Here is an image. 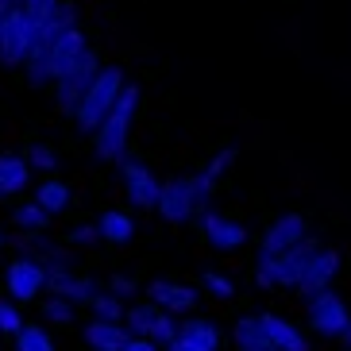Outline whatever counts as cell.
Returning a JSON list of instances; mask_svg holds the SVG:
<instances>
[{"mask_svg": "<svg viewBox=\"0 0 351 351\" xmlns=\"http://www.w3.org/2000/svg\"><path fill=\"white\" fill-rule=\"evenodd\" d=\"M23 324H27V320H23V309H20V305H16V301H8V298H0V332L16 336Z\"/></svg>", "mask_w": 351, "mask_h": 351, "instance_id": "obj_31", "label": "cell"}, {"mask_svg": "<svg viewBox=\"0 0 351 351\" xmlns=\"http://www.w3.org/2000/svg\"><path fill=\"white\" fill-rule=\"evenodd\" d=\"M258 324H263V332L270 336V343L278 351H309V336H305L289 317H282V313L263 309L258 313Z\"/></svg>", "mask_w": 351, "mask_h": 351, "instance_id": "obj_17", "label": "cell"}, {"mask_svg": "<svg viewBox=\"0 0 351 351\" xmlns=\"http://www.w3.org/2000/svg\"><path fill=\"white\" fill-rule=\"evenodd\" d=\"M197 286L205 289V293H213L217 301L236 298V282L228 278L224 270H217V267H201V270H197Z\"/></svg>", "mask_w": 351, "mask_h": 351, "instance_id": "obj_27", "label": "cell"}, {"mask_svg": "<svg viewBox=\"0 0 351 351\" xmlns=\"http://www.w3.org/2000/svg\"><path fill=\"white\" fill-rule=\"evenodd\" d=\"M232 343H236V351H278L270 343V336L263 332V324H258V313L236 317V324H232Z\"/></svg>", "mask_w": 351, "mask_h": 351, "instance_id": "obj_22", "label": "cell"}, {"mask_svg": "<svg viewBox=\"0 0 351 351\" xmlns=\"http://www.w3.org/2000/svg\"><path fill=\"white\" fill-rule=\"evenodd\" d=\"M101 66H104V62H101V51L93 47V51L85 54V58L73 66L66 77H58V82L51 85V89H54V108H58V116H70L73 108H77L82 93L89 89V82H93L97 73H101Z\"/></svg>", "mask_w": 351, "mask_h": 351, "instance_id": "obj_9", "label": "cell"}, {"mask_svg": "<svg viewBox=\"0 0 351 351\" xmlns=\"http://www.w3.org/2000/svg\"><path fill=\"white\" fill-rule=\"evenodd\" d=\"M340 343H343V348L351 351V324H348V332H343V336H340Z\"/></svg>", "mask_w": 351, "mask_h": 351, "instance_id": "obj_37", "label": "cell"}, {"mask_svg": "<svg viewBox=\"0 0 351 351\" xmlns=\"http://www.w3.org/2000/svg\"><path fill=\"white\" fill-rule=\"evenodd\" d=\"M23 158L32 170L39 174H58V166H62V155H58V147H51L47 139H35V143L23 147Z\"/></svg>", "mask_w": 351, "mask_h": 351, "instance_id": "obj_25", "label": "cell"}, {"mask_svg": "<svg viewBox=\"0 0 351 351\" xmlns=\"http://www.w3.org/2000/svg\"><path fill=\"white\" fill-rule=\"evenodd\" d=\"M97 289H101V282H97L89 270H82V267L51 270V274H47V293L70 301V305H89V298H93Z\"/></svg>", "mask_w": 351, "mask_h": 351, "instance_id": "obj_14", "label": "cell"}, {"mask_svg": "<svg viewBox=\"0 0 351 351\" xmlns=\"http://www.w3.org/2000/svg\"><path fill=\"white\" fill-rule=\"evenodd\" d=\"M124 85H128V73H124V66H120V62L101 66V73H97L93 82H89V89L82 93L77 108L70 112V124L77 128L82 135H93L97 124H101L104 116L112 112V104L120 101Z\"/></svg>", "mask_w": 351, "mask_h": 351, "instance_id": "obj_3", "label": "cell"}, {"mask_svg": "<svg viewBox=\"0 0 351 351\" xmlns=\"http://www.w3.org/2000/svg\"><path fill=\"white\" fill-rule=\"evenodd\" d=\"M20 8H23V16H27V23H32V32H39L43 23L51 20V12L58 8V0H23Z\"/></svg>", "mask_w": 351, "mask_h": 351, "instance_id": "obj_30", "label": "cell"}, {"mask_svg": "<svg viewBox=\"0 0 351 351\" xmlns=\"http://www.w3.org/2000/svg\"><path fill=\"white\" fill-rule=\"evenodd\" d=\"M213 193H217V182H213L205 170L170 178V182H162V189H158L155 217L162 220V224H170V228L193 224L201 213L213 208Z\"/></svg>", "mask_w": 351, "mask_h": 351, "instance_id": "obj_1", "label": "cell"}, {"mask_svg": "<svg viewBox=\"0 0 351 351\" xmlns=\"http://www.w3.org/2000/svg\"><path fill=\"white\" fill-rule=\"evenodd\" d=\"M89 51H93V43H89V32H85L82 23H73L70 32L58 35V39L51 43V51H47V77H51V85L58 82V77H66Z\"/></svg>", "mask_w": 351, "mask_h": 351, "instance_id": "obj_10", "label": "cell"}, {"mask_svg": "<svg viewBox=\"0 0 351 351\" xmlns=\"http://www.w3.org/2000/svg\"><path fill=\"white\" fill-rule=\"evenodd\" d=\"M89 309H93L97 320H116V324H124V313H128V301L108 293V289H97L93 298H89Z\"/></svg>", "mask_w": 351, "mask_h": 351, "instance_id": "obj_26", "label": "cell"}, {"mask_svg": "<svg viewBox=\"0 0 351 351\" xmlns=\"http://www.w3.org/2000/svg\"><path fill=\"white\" fill-rule=\"evenodd\" d=\"M39 313H43V320H47V324L66 328V324H73V317H77V305H70V301L51 298V293H47V301H39Z\"/></svg>", "mask_w": 351, "mask_h": 351, "instance_id": "obj_28", "label": "cell"}, {"mask_svg": "<svg viewBox=\"0 0 351 351\" xmlns=\"http://www.w3.org/2000/svg\"><path fill=\"white\" fill-rule=\"evenodd\" d=\"M232 158H236V147H228V151H220V155H217V158H213V162L205 166V174L213 178V182H217V178H220V174H224V170H228V162H232Z\"/></svg>", "mask_w": 351, "mask_h": 351, "instance_id": "obj_32", "label": "cell"}, {"mask_svg": "<svg viewBox=\"0 0 351 351\" xmlns=\"http://www.w3.org/2000/svg\"><path fill=\"white\" fill-rule=\"evenodd\" d=\"M8 224L20 232V236H39V232H51V224L54 220L43 213L35 201H12V208H8Z\"/></svg>", "mask_w": 351, "mask_h": 351, "instance_id": "obj_23", "label": "cell"}, {"mask_svg": "<svg viewBox=\"0 0 351 351\" xmlns=\"http://www.w3.org/2000/svg\"><path fill=\"white\" fill-rule=\"evenodd\" d=\"M301 301H305V324H309L313 336H320V340H340L343 332H348L351 309L332 286L317 289V293H309V298H301Z\"/></svg>", "mask_w": 351, "mask_h": 351, "instance_id": "obj_4", "label": "cell"}, {"mask_svg": "<svg viewBox=\"0 0 351 351\" xmlns=\"http://www.w3.org/2000/svg\"><path fill=\"white\" fill-rule=\"evenodd\" d=\"M301 239H309V220H305V213L289 208V213H282V217H274L267 224V232L258 239V251L263 255H286V251L298 247Z\"/></svg>", "mask_w": 351, "mask_h": 351, "instance_id": "obj_12", "label": "cell"}, {"mask_svg": "<svg viewBox=\"0 0 351 351\" xmlns=\"http://www.w3.org/2000/svg\"><path fill=\"white\" fill-rule=\"evenodd\" d=\"M27 51H32V23H27L23 8H8V16L0 23V66L20 70Z\"/></svg>", "mask_w": 351, "mask_h": 351, "instance_id": "obj_13", "label": "cell"}, {"mask_svg": "<svg viewBox=\"0 0 351 351\" xmlns=\"http://www.w3.org/2000/svg\"><path fill=\"white\" fill-rule=\"evenodd\" d=\"M8 247V232H4V224H0V251Z\"/></svg>", "mask_w": 351, "mask_h": 351, "instance_id": "obj_38", "label": "cell"}, {"mask_svg": "<svg viewBox=\"0 0 351 351\" xmlns=\"http://www.w3.org/2000/svg\"><path fill=\"white\" fill-rule=\"evenodd\" d=\"M12 4H16V8H20V4H23V0H12Z\"/></svg>", "mask_w": 351, "mask_h": 351, "instance_id": "obj_39", "label": "cell"}, {"mask_svg": "<svg viewBox=\"0 0 351 351\" xmlns=\"http://www.w3.org/2000/svg\"><path fill=\"white\" fill-rule=\"evenodd\" d=\"M104 289H108V293H116V298H132V293H135V282L124 278V274H112V278L104 282Z\"/></svg>", "mask_w": 351, "mask_h": 351, "instance_id": "obj_33", "label": "cell"}, {"mask_svg": "<svg viewBox=\"0 0 351 351\" xmlns=\"http://www.w3.org/2000/svg\"><path fill=\"white\" fill-rule=\"evenodd\" d=\"M58 239H62L66 247H73V251H82V247H97V243H101V239H97V228L89 224V220H82V224H70Z\"/></svg>", "mask_w": 351, "mask_h": 351, "instance_id": "obj_29", "label": "cell"}, {"mask_svg": "<svg viewBox=\"0 0 351 351\" xmlns=\"http://www.w3.org/2000/svg\"><path fill=\"white\" fill-rule=\"evenodd\" d=\"M12 348L16 351H58V343H54L47 324H32V320H27V324L12 336Z\"/></svg>", "mask_w": 351, "mask_h": 351, "instance_id": "obj_24", "label": "cell"}, {"mask_svg": "<svg viewBox=\"0 0 351 351\" xmlns=\"http://www.w3.org/2000/svg\"><path fill=\"white\" fill-rule=\"evenodd\" d=\"M8 8H16L12 0H0V23H4V16H8Z\"/></svg>", "mask_w": 351, "mask_h": 351, "instance_id": "obj_36", "label": "cell"}, {"mask_svg": "<svg viewBox=\"0 0 351 351\" xmlns=\"http://www.w3.org/2000/svg\"><path fill=\"white\" fill-rule=\"evenodd\" d=\"M166 351H205V348H197V343H189V340H182V336H178V340L170 343Z\"/></svg>", "mask_w": 351, "mask_h": 351, "instance_id": "obj_35", "label": "cell"}, {"mask_svg": "<svg viewBox=\"0 0 351 351\" xmlns=\"http://www.w3.org/2000/svg\"><path fill=\"white\" fill-rule=\"evenodd\" d=\"M124 328L132 332V336H143V340L158 343V348H170V343L178 340V324L170 313H162L158 305H151V301H135V305H128L124 313Z\"/></svg>", "mask_w": 351, "mask_h": 351, "instance_id": "obj_7", "label": "cell"}, {"mask_svg": "<svg viewBox=\"0 0 351 351\" xmlns=\"http://www.w3.org/2000/svg\"><path fill=\"white\" fill-rule=\"evenodd\" d=\"M124 351H162V348H158V343H151V340H143V336H128Z\"/></svg>", "mask_w": 351, "mask_h": 351, "instance_id": "obj_34", "label": "cell"}, {"mask_svg": "<svg viewBox=\"0 0 351 351\" xmlns=\"http://www.w3.org/2000/svg\"><path fill=\"white\" fill-rule=\"evenodd\" d=\"M82 336H85V343L93 351H124V343H128V336L132 332L124 328V324H116V320H89L82 328Z\"/></svg>", "mask_w": 351, "mask_h": 351, "instance_id": "obj_20", "label": "cell"}, {"mask_svg": "<svg viewBox=\"0 0 351 351\" xmlns=\"http://www.w3.org/2000/svg\"><path fill=\"white\" fill-rule=\"evenodd\" d=\"M32 201L47 213L51 220H58V217H66L70 213V205H73V189L66 186L58 174H47V178H39L35 182V193H32Z\"/></svg>", "mask_w": 351, "mask_h": 351, "instance_id": "obj_18", "label": "cell"}, {"mask_svg": "<svg viewBox=\"0 0 351 351\" xmlns=\"http://www.w3.org/2000/svg\"><path fill=\"white\" fill-rule=\"evenodd\" d=\"M35 170L27 166L23 151H0V201H20L32 189Z\"/></svg>", "mask_w": 351, "mask_h": 351, "instance_id": "obj_16", "label": "cell"}, {"mask_svg": "<svg viewBox=\"0 0 351 351\" xmlns=\"http://www.w3.org/2000/svg\"><path fill=\"white\" fill-rule=\"evenodd\" d=\"M93 228H97V239L108 243V247H124V243L135 239V217L124 213V208H101Z\"/></svg>", "mask_w": 351, "mask_h": 351, "instance_id": "obj_19", "label": "cell"}, {"mask_svg": "<svg viewBox=\"0 0 351 351\" xmlns=\"http://www.w3.org/2000/svg\"><path fill=\"white\" fill-rule=\"evenodd\" d=\"M340 247H317L309 255V263H305V270H301V282H298V293L301 298H309V293H317V289H328L332 282H336V274H340Z\"/></svg>", "mask_w": 351, "mask_h": 351, "instance_id": "obj_15", "label": "cell"}, {"mask_svg": "<svg viewBox=\"0 0 351 351\" xmlns=\"http://www.w3.org/2000/svg\"><path fill=\"white\" fill-rule=\"evenodd\" d=\"M43 289H47V267H43L39 258L16 251L8 258V267H4V298L16 301L23 309V305H32V301L43 298Z\"/></svg>", "mask_w": 351, "mask_h": 351, "instance_id": "obj_5", "label": "cell"}, {"mask_svg": "<svg viewBox=\"0 0 351 351\" xmlns=\"http://www.w3.org/2000/svg\"><path fill=\"white\" fill-rule=\"evenodd\" d=\"M139 104H143V89L135 82H128L120 101L112 104V112L104 116L101 124H97V132L89 135L97 162L120 166L128 158V143H132V128H135V116H139Z\"/></svg>", "mask_w": 351, "mask_h": 351, "instance_id": "obj_2", "label": "cell"}, {"mask_svg": "<svg viewBox=\"0 0 351 351\" xmlns=\"http://www.w3.org/2000/svg\"><path fill=\"white\" fill-rule=\"evenodd\" d=\"M178 336L189 343H197V348L205 351H220V343H224V332H220V324L213 317H186L182 324H178Z\"/></svg>", "mask_w": 351, "mask_h": 351, "instance_id": "obj_21", "label": "cell"}, {"mask_svg": "<svg viewBox=\"0 0 351 351\" xmlns=\"http://www.w3.org/2000/svg\"><path fill=\"white\" fill-rule=\"evenodd\" d=\"M197 232H201V243L213 247L217 255H236V251L247 247V224L236 217H228V213H217V208H208L197 217Z\"/></svg>", "mask_w": 351, "mask_h": 351, "instance_id": "obj_6", "label": "cell"}, {"mask_svg": "<svg viewBox=\"0 0 351 351\" xmlns=\"http://www.w3.org/2000/svg\"><path fill=\"white\" fill-rule=\"evenodd\" d=\"M120 189H124V197H128V205H132V208H151V213H155L162 178H158L143 158L128 155L124 162H120Z\"/></svg>", "mask_w": 351, "mask_h": 351, "instance_id": "obj_8", "label": "cell"}, {"mask_svg": "<svg viewBox=\"0 0 351 351\" xmlns=\"http://www.w3.org/2000/svg\"><path fill=\"white\" fill-rule=\"evenodd\" d=\"M147 301L170 317H193L197 305H201V289L178 278H151L147 282Z\"/></svg>", "mask_w": 351, "mask_h": 351, "instance_id": "obj_11", "label": "cell"}]
</instances>
